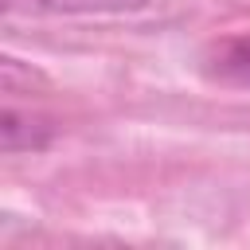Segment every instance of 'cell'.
Wrapping results in <instances>:
<instances>
[{
    "instance_id": "1",
    "label": "cell",
    "mask_w": 250,
    "mask_h": 250,
    "mask_svg": "<svg viewBox=\"0 0 250 250\" xmlns=\"http://www.w3.org/2000/svg\"><path fill=\"white\" fill-rule=\"evenodd\" d=\"M168 0H4L8 12L35 16H145Z\"/></svg>"
},
{
    "instance_id": "2",
    "label": "cell",
    "mask_w": 250,
    "mask_h": 250,
    "mask_svg": "<svg viewBox=\"0 0 250 250\" xmlns=\"http://www.w3.org/2000/svg\"><path fill=\"white\" fill-rule=\"evenodd\" d=\"M207 70L223 82H234V86H250V35L242 39H227L211 51L207 59Z\"/></svg>"
}]
</instances>
